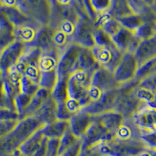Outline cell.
I'll return each mask as SVG.
<instances>
[{"label":"cell","instance_id":"d590c367","mask_svg":"<svg viewBox=\"0 0 156 156\" xmlns=\"http://www.w3.org/2000/svg\"><path fill=\"white\" fill-rule=\"evenodd\" d=\"M32 98V95H29L23 93H20L16 96L14 99L15 107H16V111L20 115V118L26 108L29 105L30 102V100Z\"/></svg>","mask_w":156,"mask_h":156},{"label":"cell","instance_id":"6da1fadb","mask_svg":"<svg viewBox=\"0 0 156 156\" xmlns=\"http://www.w3.org/2000/svg\"><path fill=\"white\" fill-rule=\"evenodd\" d=\"M44 125L34 116L20 119L10 133L0 138V156H9Z\"/></svg>","mask_w":156,"mask_h":156},{"label":"cell","instance_id":"ab89813d","mask_svg":"<svg viewBox=\"0 0 156 156\" xmlns=\"http://www.w3.org/2000/svg\"><path fill=\"white\" fill-rule=\"evenodd\" d=\"M60 139L48 138L46 156H58Z\"/></svg>","mask_w":156,"mask_h":156},{"label":"cell","instance_id":"2e32d148","mask_svg":"<svg viewBox=\"0 0 156 156\" xmlns=\"http://www.w3.org/2000/svg\"><path fill=\"white\" fill-rule=\"evenodd\" d=\"M141 129L136 126L132 117L124 118L122 124L115 132L114 139L119 140H132L141 138Z\"/></svg>","mask_w":156,"mask_h":156},{"label":"cell","instance_id":"4fadbf2b","mask_svg":"<svg viewBox=\"0 0 156 156\" xmlns=\"http://www.w3.org/2000/svg\"><path fill=\"white\" fill-rule=\"evenodd\" d=\"M133 120L142 133L156 131V109L144 105L133 115Z\"/></svg>","mask_w":156,"mask_h":156},{"label":"cell","instance_id":"7a4b0ae2","mask_svg":"<svg viewBox=\"0 0 156 156\" xmlns=\"http://www.w3.org/2000/svg\"><path fill=\"white\" fill-rule=\"evenodd\" d=\"M140 83V81L135 78L130 81L122 83L118 87V96L114 111L120 113L124 118L133 117L137 111L146 105L135 94V90Z\"/></svg>","mask_w":156,"mask_h":156},{"label":"cell","instance_id":"5bb4252c","mask_svg":"<svg viewBox=\"0 0 156 156\" xmlns=\"http://www.w3.org/2000/svg\"><path fill=\"white\" fill-rule=\"evenodd\" d=\"M69 122L72 133L78 138H82L92 123V115L81 109L74 114Z\"/></svg>","mask_w":156,"mask_h":156},{"label":"cell","instance_id":"7bdbcfd3","mask_svg":"<svg viewBox=\"0 0 156 156\" xmlns=\"http://www.w3.org/2000/svg\"><path fill=\"white\" fill-rule=\"evenodd\" d=\"M0 119L20 120V115L16 110L9 109V108H0Z\"/></svg>","mask_w":156,"mask_h":156},{"label":"cell","instance_id":"d4e9b609","mask_svg":"<svg viewBox=\"0 0 156 156\" xmlns=\"http://www.w3.org/2000/svg\"><path fill=\"white\" fill-rule=\"evenodd\" d=\"M44 134L41 132V128L29 137L20 146L19 150L27 156H34L37 149L39 148L44 138Z\"/></svg>","mask_w":156,"mask_h":156},{"label":"cell","instance_id":"836d02e7","mask_svg":"<svg viewBox=\"0 0 156 156\" xmlns=\"http://www.w3.org/2000/svg\"><path fill=\"white\" fill-rule=\"evenodd\" d=\"M79 139L80 138H78L77 136H75V135L72 133L70 129H68L67 132L63 135V136L60 139V141H59L58 155L62 154V153L65 152L66 150H68L69 147H72Z\"/></svg>","mask_w":156,"mask_h":156},{"label":"cell","instance_id":"4316f807","mask_svg":"<svg viewBox=\"0 0 156 156\" xmlns=\"http://www.w3.org/2000/svg\"><path fill=\"white\" fill-rule=\"evenodd\" d=\"M136 14L144 15L156 6V0H126Z\"/></svg>","mask_w":156,"mask_h":156},{"label":"cell","instance_id":"7c38bea8","mask_svg":"<svg viewBox=\"0 0 156 156\" xmlns=\"http://www.w3.org/2000/svg\"><path fill=\"white\" fill-rule=\"evenodd\" d=\"M90 86L101 93H104L108 90L118 88L119 84L115 80L112 72L102 67H98L93 73Z\"/></svg>","mask_w":156,"mask_h":156},{"label":"cell","instance_id":"5b68a950","mask_svg":"<svg viewBox=\"0 0 156 156\" xmlns=\"http://www.w3.org/2000/svg\"><path fill=\"white\" fill-rule=\"evenodd\" d=\"M91 50L100 67L108 69L112 73L116 69L124 54L113 42L102 46L94 45Z\"/></svg>","mask_w":156,"mask_h":156},{"label":"cell","instance_id":"44dd1931","mask_svg":"<svg viewBox=\"0 0 156 156\" xmlns=\"http://www.w3.org/2000/svg\"><path fill=\"white\" fill-rule=\"evenodd\" d=\"M41 25L37 22L33 21L27 24L22 25L20 27L15 28V37L16 41H19L24 44L26 46H30L34 42L36 34Z\"/></svg>","mask_w":156,"mask_h":156},{"label":"cell","instance_id":"f1b7e54d","mask_svg":"<svg viewBox=\"0 0 156 156\" xmlns=\"http://www.w3.org/2000/svg\"><path fill=\"white\" fill-rule=\"evenodd\" d=\"M68 79H61L58 78L56 85L51 91V97L57 102V104L64 102L69 98L68 97L67 88Z\"/></svg>","mask_w":156,"mask_h":156},{"label":"cell","instance_id":"c3c4849f","mask_svg":"<svg viewBox=\"0 0 156 156\" xmlns=\"http://www.w3.org/2000/svg\"><path fill=\"white\" fill-rule=\"evenodd\" d=\"M155 35H156V33H155Z\"/></svg>","mask_w":156,"mask_h":156},{"label":"cell","instance_id":"3957f363","mask_svg":"<svg viewBox=\"0 0 156 156\" xmlns=\"http://www.w3.org/2000/svg\"><path fill=\"white\" fill-rule=\"evenodd\" d=\"M147 149L149 148L147 144L141 138L132 140H119L113 138L90 150H94L105 156H140Z\"/></svg>","mask_w":156,"mask_h":156},{"label":"cell","instance_id":"8fae6325","mask_svg":"<svg viewBox=\"0 0 156 156\" xmlns=\"http://www.w3.org/2000/svg\"><path fill=\"white\" fill-rule=\"evenodd\" d=\"M118 96V88L102 93L98 100L90 101L82 110L91 115H98L114 110L115 101Z\"/></svg>","mask_w":156,"mask_h":156},{"label":"cell","instance_id":"7dc6e473","mask_svg":"<svg viewBox=\"0 0 156 156\" xmlns=\"http://www.w3.org/2000/svg\"><path fill=\"white\" fill-rule=\"evenodd\" d=\"M0 33H1V27H0Z\"/></svg>","mask_w":156,"mask_h":156},{"label":"cell","instance_id":"30bf717a","mask_svg":"<svg viewBox=\"0 0 156 156\" xmlns=\"http://www.w3.org/2000/svg\"><path fill=\"white\" fill-rule=\"evenodd\" d=\"M81 46L76 44H72L61 54L57 66L58 78L68 79L73 72V69L77 61Z\"/></svg>","mask_w":156,"mask_h":156},{"label":"cell","instance_id":"484cf974","mask_svg":"<svg viewBox=\"0 0 156 156\" xmlns=\"http://www.w3.org/2000/svg\"><path fill=\"white\" fill-rule=\"evenodd\" d=\"M109 13L116 20L126 17L130 15L136 14L132 10L126 0H116L114 2Z\"/></svg>","mask_w":156,"mask_h":156},{"label":"cell","instance_id":"4dcf8cb0","mask_svg":"<svg viewBox=\"0 0 156 156\" xmlns=\"http://www.w3.org/2000/svg\"><path fill=\"white\" fill-rule=\"evenodd\" d=\"M135 94L146 105L156 109V92L138 86L135 90Z\"/></svg>","mask_w":156,"mask_h":156},{"label":"cell","instance_id":"ba28073f","mask_svg":"<svg viewBox=\"0 0 156 156\" xmlns=\"http://www.w3.org/2000/svg\"><path fill=\"white\" fill-rule=\"evenodd\" d=\"M115 135L108 132L100 122L93 120L92 123L82 137L83 150H90L101 143L111 140Z\"/></svg>","mask_w":156,"mask_h":156},{"label":"cell","instance_id":"b9f144b4","mask_svg":"<svg viewBox=\"0 0 156 156\" xmlns=\"http://www.w3.org/2000/svg\"><path fill=\"white\" fill-rule=\"evenodd\" d=\"M139 86L156 92V72L142 81H140Z\"/></svg>","mask_w":156,"mask_h":156},{"label":"cell","instance_id":"9c48e42d","mask_svg":"<svg viewBox=\"0 0 156 156\" xmlns=\"http://www.w3.org/2000/svg\"><path fill=\"white\" fill-rule=\"evenodd\" d=\"M138 67L137 61L133 53L123 54L120 62L113 72L117 83L120 85L135 79Z\"/></svg>","mask_w":156,"mask_h":156},{"label":"cell","instance_id":"e0dca14e","mask_svg":"<svg viewBox=\"0 0 156 156\" xmlns=\"http://www.w3.org/2000/svg\"><path fill=\"white\" fill-rule=\"evenodd\" d=\"M54 33L55 29L51 27L50 25L41 26L37 30L34 42L29 47L37 48L42 51L55 48L53 41Z\"/></svg>","mask_w":156,"mask_h":156},{"label":"cell","instance_id":"e575fe53","mask_svg":"<svg viewBox=\"0 0 156 156\" xmlns=\"http://www.w3.org/2000/svg\"><path fill=\"white\" fill-rule=\"evenodd\" d=\"M40 88L39 83H36L34 80L26 76H22L20 80V93L27 94L29 95H34L38 89Z\"/></svg>","mask_w":156,"mask_h":156},{"label":"cell","instance_id":"7402d4cb","mask_svg":"<svg viewBox=\"0 0 156 156\" xmlns=\"http://www.w3.org/2000/svg\"><path fill=\"white\" fill-rule=\"evenodd\" d=\"M51 95V92L46 89L40 87L38 90L36 91L35 94L32 96V98L30 100V102L27 108H26L20 118V120L23 118L29 116H33L35 114L39 108H41V105L44 103V101L48 99V98Z\"/></svg>","mask_w":156,"mask_h":156},{"label":"cell","instance_id":"ffe728a7","mask_svg":"<svg viewBox=\"0 0 156 156\" xmlns=\"http://www.w3.org/2000/svg\"><path fill=\"white\" fill-rule=\"evenodd\" d=\"M33 116L38 119L43 125L51 123L57 119V102L51 95Z\"/></svg>","mask_w":156,"mask_h":156},{"label":"cell","instance_id":"74e56055","mask_svg":"<svg viewBox=\"0 0 156 156\" xmlns=\"http://www.w3.org/2000/svg\"><path fill=\"white\" fill-rule=\"evenodd\" d=\"M18 122L17 119H0V138L10 133Z\"/></svg>","mask_w":156,"mask_h":156},{"label":"cell","instance_id":"d6a6232c","mask_svg":"<svg viewBox=\"0 0 156 156\" xmlns=\"http://www.w3.org/2000/svg\"><path fill=\"white\" fill-rule=\"evenodd\" d=\"M90 5L93 12L95 13L96 16H98V15L109 12L113 5V1L112 0H90Z\"/></svg>","mask_w":156,"mask_h":156},{"label":"cell","instance_id":"d6986e66","mask_svg":"<svg viewBox=\"0 0 156 156\" xmlns=\"http://www.w3.org/2000/svg\"><path fill=\"white\" fill-rule=\"evenodd\" d=\"M123 119L124 117L114 110L101 115H92V120L100 122L108 132L113 135L115 134L118 128L122 124Z\"/></svg>","mask_w":156,"mask_h":156},{"label":"cell","instance_id":"1f68e13d","mask_svg":"<svg viewBox=\"0 0 156 156\" xmlns=\"http://www.w3.org/2000/svg\"><path fill=\"white\" fill-rule=\"evenodd\" d=\"M156 72V58L142 64L138 67L135 78L139 81H142Z\"/></svg>","mask_w":156,"mask_h":156},{"label":"cell","instance_id":"277c9868","mask_svg":"<svg viewBox=\"0 0 156 156\" xmlns=\"http://www.w3.org/2000/svg\"><path fill=\"white\" fill-rule=\"evenodd\" d=\"M92 74V72L76 71L68 78V97L77 101L82 108L88 105L90 101L89 90L91 85Z\"/></svg>","mask_w":156,"mask_h":156},{"label":"cell","instance_id":"60d3db41","mask_svg":"<svg viewBox=\"0 0 156 156\" xmlns=\"http://www.w3.org/2000/svg\"><path fill=\"white\" fill-rule=\"evenodd\" d=\"M83 147H82V139H79L77 141L73 144L65 152L58 156H80L82 152Z\"/></svg>","mask_w":156,"mask_h":156},{"label":"cell","instance_id":"9a60e30c","mask_svg":"<svg viewBox=\"0 0 156 156\" xmlns=\"http://www.w3.org/2000/svg\"><path fill=\"white\" fill-rule=\"evenodd\" d=\"M138 66L156 58V35L140 41L138 48L133 53Z\"/></svg>","mask_w":156,"mask_h":156},{"label":"cell","instance_id":"8d00e7d4","mask_svg":"<svg viewBox=\"0 0 156 156\" xmlns=\"http://www.w3.org/2000/svg\"><path fill=\"white\" fill-rule=\"evenodd\" d=\"M94 41L95 45L102 46V45H107L112 42V37H110L105 30L101 28L94 27Z\"/></svg>","mask_w":156,"mask_h":156},{"label":"cell","instance_id":"cb8c5ba5","mask_svg":"<svg viewBox=\"0 0 156 156\" xmlns=\"http://www.w3.org/2000/svg\"><path fill=\"white\" fill-rule=\"evenodd\" d=\"M1 9L7 19L14 25L15 28L34 21L22 12L17 6H2Z\"/></svg>","mask_w":156,"mask_h":156},{"label":"cell","instance_id":"8992f818","mask_svg":"<svg viewBox=\"0 0 156 156\" xmlns=\"http://www.w3.org/2000/svg\"><path fill=\"white\" fill-rule=\"evenodd\" d=\"M27 46L19 41H15L0 52V70L6 74L12 70L20 60Z\"/></svg>","mask_w":156,"mask_h":156},{"label":"cell","instance_id":"ee69618b","mask_svg":"<svg viewBox=\"0 0 156 156\" xmlns=\"http://www.w3.org/2000/svg\"><path fill=\"white\" fill-rule=\"evenodd\" d=\"M48 141V137L44 136V138H43L41 145H40L39 148L37 149V151H36L35 154H34V156H46Z\"/></svg>","mask_w":156,"mask_h":156},{"label":"cell","instance_id":"52a82bcc","mask_svg":"<svg viewBox=\"0 0 156 156\" xmlns=\"http://www.w3.org/2000/svg\"><path fill=\"white\" fill-rule=\"evenodd\" d=\"M94 21L87 17H81L76 23L73 35V43L84 48H92L94 41Z\"/></svg>","mask_w":156,"mask_h":156},{"label":"cell","instance_id":"f546056e","mask_svg":"<svg viewBox=\"0 0 156 156\" xmlns=\"http://www.w3.org/2000/svg\"><path fill=\"white\" fill-rule=\"evenodd\" d=\"M122 27L135 32L145 22L144 16L140 14H133L118 20Z\"/></svg>","mask_w":156,"mask_h":156},{"label":"cell","instance_id":"bcb514c9","mask_svg":"<svg viewBox=\"0 0 156 156\" xmlns=\"http://www.w3.org/2000/svg\"><path fill=\"white\" fill-rule=\"evenodd\" d=\"M2 7V3H1V1H0V8Z\"/></svg>","mask_w":156,"mask_h":156},{"label":"cell","instance_id":"603a6c76","mask_svg":"<svg viewBox=\"0 0 156 156\" xmlns=\"http://www.w3.org/2000/svg\"><path fill=\"white\" fill-rule=\"evenodd\" d=\"M69 129V121L56 119L51 123L44 125L41 127V132L48 138L61 139Z\"/></svg>","mask_w":156,"mask_h":156},{"label":"cell","instance_id":"f6af8a7d","mask_svg":"<svg viewBox=\"0 0 156 156\" xmlns=\"http://www.w3.org/2000/svg\"><path fill=\"white\" fill-rule=\"evenodd\" d=\"M9 156H27V155L23 154V153H22L21 151H20L19 149H18V150H16V151H14V152L12 153V154H11Z\"/></svg>","mask_w":156,"mask_h":156},{"label":"cell","instance_id":"83f0119b","mask_svg":"<svg viewBox=\"0 0 156 156\" xmlns=\"http://www.w3.org/2000/svg\"><path fill=\"white\" fill-rule=\"evenodd\" d=\"M40 73H40V81H39L40 87L46 89L51 92L58 80L57 69L44 71V72H40Z\"/></svg>","mask_w":156,"mask_h":156},{"label":"cell","instance_id":"f35d334b","mask_svg":"<svg viewBox=\"0 0 156 156\" xmlns=\"http://www.w3.org/2000/svg\"><path fill=\"white\" fill-rule=\"evenodd\" d=\"M74 113L66 105V101L57 104V119L69 121Z\"/></svg>","mask_w":156,"mask_h":156},{"label":"cell","instance_id":"ac0fdd59","mask_svg":"<svg viewBox=\"0 0 156 156\" xmlns=\"http://www.w3.org/2000/svg\"><path fill=\"white\" fill-rule=\"evenodd\" d=\"M98 67L100 66L98 64L91 48L81 47L73 73L76 71H87L94 73Z\"/></svg>","mask_w":156,"mask_h":156}]
</instances>
